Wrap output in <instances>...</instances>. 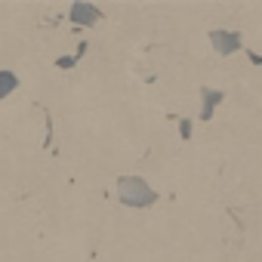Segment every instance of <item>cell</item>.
<instances>
[{"mask_svg": "<svg viewBox=\"0 0 262 262\" xmlns=\"http://www.w3.org/2000/svg\"><path fill=\"white\" fill-rule=\"evenodd\" d=\"M201 96H204V111H201V117L207 120V117L213 114V105H219L222 93H216V90H201Z\"/></svg>", "mask_w": 262, "mask_h": 262, "instance_id": "obj_5", "label": "cell"}, {"mask_svg": "<svg viewBox=\"0 0 262 262\" xmlns=\"http://www.w3.org/2000/svg\"><path fill=\"white\" fill-rule=\"evenodd\" d=\"M16 86H19V77L13 71H0V99H7Z\"/></svg>", "mask_w": 262, "mask_h": 262, "instance_id": "obj_4", "label": "cell"}, {"mask_svg": "<svg viewBox=\"0 0 262 262\" xmlns=\"http://www.w3.org/2000/svg\"><path fill=\"white\" fill-rule=\"evenodd\" d=\"M210 40H213V47H216L222 56H231L234 50H241V34H237V31H213Z\"/></svg>", "mask_w": 262, "mask_h": 262, "instance_id": "obj_2", "label": "cell"}, {"mask_svg": "<svg viewBox=\"0 0 262 262\" xmlns=\"http://www.w3.org/2000/svg\"><path fill=\"white\" fill-rule=\"evenodd\" d=\"M117 194H120V204H126V207H151L158 201V194L139 176H123V179H117Z\"/></svg>", "mask_w": 262, "mask_h": 262, "instance_id": "obj_1", "label": "cell"}, {"mask_svg": "<svg viewBox=\"0 0 262 262\" xmlns=\"http://www.w3.org/2000/svg\"><path fill=\"white\" fill-rule=\"evenodd\" d=\"M99 16H102V13H99L96 7H90V4H74V7H71V22H74V25H93Z\"/></svg>", "mask_w": 262, "mask_h": 262, "instance_id": "obj_3", "label": "cell"}]
</instances>
